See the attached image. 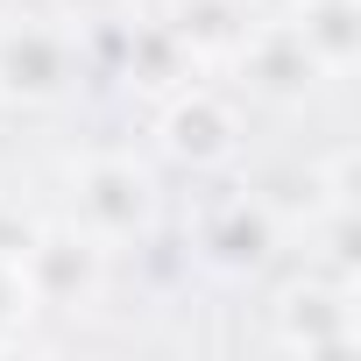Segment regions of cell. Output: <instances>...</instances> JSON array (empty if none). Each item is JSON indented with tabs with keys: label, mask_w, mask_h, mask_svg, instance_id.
Returning <instances> with one entry per match:
<instances>
[{
	"label": "cell",
	"mask_w": 361,
	"mask_h": 361,
	"mask_svg": "<svg viewBox=\"0 0 361 361\" xmlns=\"http://www.w3.org/2000/svg\"><path fill=\"white\" fill-rule=\"evenodd\" d=\"M156 206H163V192H156V170H149L142 156H128V149H92V156L71 170V213H64V220L114 255V248H128V241H142V234L156 227Z\"/></svg>",
	"instance_id": "obj_1"
},
{
	"label": "cell",
	"mask_w": 361,
	"mask_h": 361,
	"mask_svg": "<svg viewBox=\"0 0 361 361\" xmlns=\"http://www.w3.org/2000/svg\"><path fill=\"white\" fill-rule=\"evenodd\" d=\"M78 29L43 22V15H8L0 22V99L8 106H57L78 85Z\"/></svg>",
	"instance_id": "obj_2"
},
{
	"label": "cell",
	"mask_w": 361,
	"mask_h": 361,
	"mask_svg": "<svg viewBox=\"0 0 361 361\" xmlns=\"http://www.w3.org/2000/svg\"><path fill=\"white\" fill-rule=\"evenodd\" d=\"M276 347L283 354H354L361 347V305H354V276H298L276 290Z\"/></svg>",
	"instance_id": "obj_3"
},
{
	"label": "cell",
	"mask_w": 361,
	"mask_h": 361,
	"mask_svg": "<svg viewBox=\"0 0 361 361\" xmlns=\"http://www.w3.org/2000/svg\"><path fill=\"white\" fill-rule=\"evenodd\" d=\"M22 276L36 290V312H92L99 283H106V248L92 234H78L71 220H57L22 241Z\"/></svg>",
	"instance_id": "obj_4"
},
{
	"label": "cell",
	"mask_w": 361,
	"mask_h": 361,
	"mask_svg": "<svg viewBox=\"0 0 361 361\" xmlns=\"http://www.w3.org/2000/svg\"><path fill=\"white\" fill-rule=\"evenodd\" d=\"M156 142L185 170H220L241 149V106L220 85H177L163 99V114H156Z\"/></svg>",
	"instance_id": "obj_5"
},
{
	"label": "cell",
	"mask_w": 361,
	"mask_h": 361,
	"mask_svg": "<svg viewBox=\"0 0 361 361\" xmlns=\"http://www.w3.org/2000/svg\"><path fill=\"white\" fill-rule=\"evenodd\" d=\"M234 64H241V85H248L255 99H269V106H298V99H312L319 78H326V71L312 64V50L298 43L290 22L248 29V36L234 43Z\"/></svg>",
	"instance_id": "obj_6"
},
{
	"label": "cell",
	"mask_w": 361,
	"mask_h": 361,
	"mask_svg": "<svg viewBox=\"0 0 361 361\" xmlns=\"http://www.w3.org/2000/svg\"><path fill=\"white\" fill-rule=\"evenodd\" d=\"M290 29H298V43L312 50V64L326 78L354 71V57H361V0H298Z\"/></svg>",
	"instance_id": "obj_7"
},
{
	"label": "cell",
	"mask_w": 361,
	"mask_h": 361,
	"mask_svg": "<svg viewBox=\"0 0 361 361\" xmlns=\"http://www.w3.org/2000/svg\"><path fill=\"white\" fill-rule=\"evenodd\" d=\"M276 248V213L262 199H227L213 220H206V255L220 269H262Z\"/></svg>",
	"instance_id": "obj_8"
},
{
	"label": "cell",
	"mask_w": 361,
	"mask_h": 361,
	"mask_svg": "<svg viewBox=\"0 0 361 361\" xmlns=\"http://www.w3.org/2000/svg\"><path fill=\"white\" fill-rule=\"evenodd\" d=\"M177 43L199 57H234V43L248 36V8L241 0H170V22H163Z\"/></svg>",
	"instance_id": "obj_9"
},
{
	"label": "cell",
	"mask_w": 361,
	"mask_h": 361,
	"mask_svg": "<svg viewBox=\"0 0 361 361\" xmlns=\"http://www.w3.org/2000/svg\"><path fill=\"white\" fill-rule=\"evenodd\" d=\"M29 319H36V290L22 276V241H0V347H15Z\"/></svg>",
	"instance_id": "obj_10"
},
{
	"label": "cell",
	"mask_w": 361,
	"mask_h": 361,
	"mask_svg": "<svg viewBox=\"0 0 361 361\" xmlns=\"http://www.w3.org/2000/svg\"><path fill=\"white\" fill-rule=\"evenodd\" d=\"M64 15L85 29V22H121L128 15V0H64Z\"/></svg>",
	"instance_id": "obj_11"
},
{
	"label": "cell",
	"mask_w": 361,
	"mask_h": 361,
	"mask_svg": "<svg viewBox=\"0 0 361 361\" xmlns=\"http://www.w3.org/2000/svg\"><path fill=\"white\" fill-rule=\"evenodd\" d=\"M8 15H15V0H0V22H8Z\"/></svg>",
	"instance_id": "obj_12"
}]
</instances>
